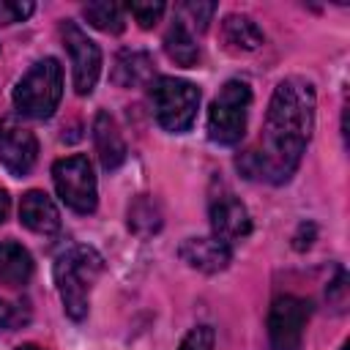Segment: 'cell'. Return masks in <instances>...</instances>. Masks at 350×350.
Returning a JSON list of instances; mask_svg holds the SVG:
<instances>
[{
  "label": "cell",
  "instance_id": "obj_1",
  "mask_svg": "<svg viewBox=\"0 0 350 350\" xmlns=\"http://www.w3.org/2000/svg\"><path fill=\"white\" fill-rule=\"evenodd\" d=\"M314 109V85L306 77H284L273 88V96L268 101L260 142L254 148H246L235 159L238 172L249 180H265L271 186L287 183L301 167V159L312 139Z\"/></svg>",
  "mask_w": 350,
  "mask_h": 350
},
{
  "label": "cell",
  "instance_id": "obj_2",
  "mask_svg": "<svg viewBox=\"0 0 350 350\" xmlns=\"http://www.w3.org/2000/svg\"><path fill=\"white\" fill-rule=\"evenodd\" d=\"M52 273H55V284L63 301V312L74 323H82L90 309L93 284L104 273V257L88 243H77L55 260Z\"/></svg>",
  "mask_w": 350,
  "mask_h": 350
},
{
  "label": "cell",
  "instance_id": "obj_3",
  "mask_svg": "<svg viewBox=\"0 0 350 350\" xmlns=\"http://www.w3.org/2000/svg\"><path fill=\"white\" fill-rule=\"evenodd\" d=\"M63 98V66L55 57L36 60L14 88V107L19 115L46 120Z\"/></svg>",
  "mask_w": 350,
  "mask_h": 350
},
{
  "label": "cell",
  "instance_id": "obj_4",
  "mask_svg": "<svg viewBox=\"0 0 350 350\" xmlns=\"http://www.w3.org/2000/svg\"><path fill=\"white\" fill-rule=\"evenodd\" d=\"M150 107L156 123L170 134H183L191 129L200 109V88L178 77H156L148 85Z\"/></svg>",
  "mask_w": 350,
  "mask_h": 350
},
{
  "label": "cell",
  "instance_id": "obj_5",
  "mask_svg": "<svg viewBox=\"0 0 350 350\" xmlns=\"http://www.w3.org/2000/svg\"><path fill=\"white\" fill-rule=\"evenodd\" d=\"M252 109V88L243 79H227L208 109V137L216 145L232 148L246 134Z\"/></svg>",
  "mask_w": 350,
  "mask_h": 350
},
{
  "label": "cell",
  "instance_id": "obj_6",
  "mask_svg": "<svg viewBox=\"0 0 350 350\" xmlns=\"http://www.w3.org/2000/svg\"><path fill=\"white\" fill-rule=\"evenodd\" d=\"M52 180L57 197L71 208L74 213H93L98 205V189L93 164L85 153H74L66 159H57L52 164Z\"/></svg>",
  "mask_w": 350,
  "mask_h": 350
},
{
  "label": "cell",
  "instance_id": "obj_7",
  "mask_svg": "<svg viewBox=\"0 0 350 350\" xmlns=\"http://www.w3.org/2000/svg\"><path fill=\"white\" fill-rule=\"evenodd\" d=\"M60 38H63V46L71 57L74 90L79 96L93 93V88L98 82V74H101V49H98V44L93 38H88V33L71 19L60 22Z\"/></svg>",
  "mask_w": 350,
  "mask_h": 350
},
{
  "label": "cell",
  "instance_id": "obj_8",
  "mask_svg": "<svg viewBox=\"0 0 350 350\" xmlns=\"http://www.w3.org/2000/svg\"><path fill=\"white\" fill-rule=\"evenodd\" d=\"M309 304L298 295H279L268 309V345L271 350H301Z\"/></svg>",
  "mask_w": 350,
  "mask_h": 350
},
{
  "label": "cell",
  "instance_id": "obj_9",
  "mask_svg": "<svg viewBox=\"0 0 350 350\" xmlns=\"http://www.w3.org/2000/svg\"><path fill=\"white\" fill-rule=\"evenodd\" d=\"M38 161V139L36 134L14 115L0 120V164L14 178H25Z\"/></svg>",
  "mask_w": 350,
  "mask_h": 350
},
{
  "label": "cell",
  "instance_id": "obj_10",
  "mask_svg": "<svg viewBox=\"0 0 350 350\" xmlns=\"http://www.w3.org/2000/svg\"><path fill=\"white\" fill-rule=\"evenodd\" d=\"M208 216H211L213 238H219V241H224L230 246L235 241H243L252 232V216H249L246 205L227 186H219V191L211 194Z\"/></svg>",
  "mask_w": 350,
  "mask_h": 350
},
{
  "label": "cell",
  "instance_id": "obj_11",
  "mask_svg": "<svg viewBox=\"0 0 350 350\" xmlns=\"http://www.w3.org/2000/svg\"><path fill=\"white\" fill-rule=\"evenodd\" d=\"M178 257L189 268H194L200 273H219V271H224L230 265L232 246L219 241V238H213V235H208V238H186L178 246Z\"/></svg>",
  "mask_w": 350,
  "mask_h": 350
},
{
  "label": "cell",
  "instance_id": "obj_12",
  "mask_svg": "<svg viewBox=\"0 0 350 350\" xmlns=\"http://www.w3.org/2000/svg\"><path fill=\"white\" fill-rule=\"evenodd\" d=\"M93 145H96V153H98V161L107 172L118 170L123 161H126V139H123V131L118 126V120L109 115V112H96L93 118Z\"/></svg>",
  "mask_w": 350,
  "mask_h": 350
},
{
  "label": "cell",
  "instance_id": "obj_13",
  "mask_svg": "<svg viewBox=\"0 0 350 350\" xmlns=\"http://www.w3.org/2000/svg\"><path fill=\"white\" fill-rule=\"evenodd\" d=\"M19 221L38 232V235H52L60 230V211L57 205L52 202V197L41 189H30L22 194V202H19Z\"/></svg>",
  "mask_w": 350,
  "mask_h": 350
},
{
  "label": "cell",
  "instance_id": "obj_14",
  "mask_svg": "<svg viewBox=\"0 0 350 350\" xmlns=\"http://www.w3.org/2000/svg\"><path fill=\"white\" fill-rule=\"evenodd\" d=\"M112 85L118 88H142L153 82V57L145 49H120L109 71Z\"/></svg>",
  "mask_w": 350,
  "mask_h": 350
},
{
  "label": "cell",
  "instance_id": "obj_15",
  "mask_svg": "<svg viewBox=\"0 0 350 350\" xmlns=\"http://www.w3.org/2000/svg\"><path fill=\"white\" fill-rule=\"evenodd\" d=\"M33 257L16 241H0V284L8 290H22L33 279Z\"/></svg>",
  "mask_w": 350,
  "mask_h": 350
},
{
  "label": "cell",
  "instance_id": "obj_16",
  "mask_svg": "<svg viewBox=\"0 0 350 350\" xmlns=\"http://www.w3.org/2000/svg\"><path fill=\"white\" fill-rule=\"evenodd\" d=\"M221 41L232 52H254L262 46L265 36L260 25L246 14H227L221 19Z\"/></svg>",
  "mask_w": 350,
  "mask_h": 350
},
{
  "label": "cell",
  "instance_id": "obj_17",
  "mask_svg": "<svg viewBox=\"0 0 350 350\" xmlns=\"http://www.w3.org/2000/svg\"><path fill=\"white\" fill-rule=\"evenodd\" d=\"M126 221H129V230L139 238H150L161 230L164 224V213H161V205L150 197V194H139L129 202V211H126Z\"/></svg>",
  "mask_w": 350,
  "mask_h": 350
},
{
  "label": "cell",
  "instance_id": "obj_18",
  "mask_svg": "<svg viewBox=\"0 0 350 350\" xmlns=\"http://www.w3.org/2000/svg\"><path fill=\"white\" fill-rule=\"evenodd\" d=\"M164 52H167V57H170L172 63H178V66H183V68L197 66V60H200V46H197V41H194L191 30H189L180 19H172L170 30L164 33Z\"/></svg>",
  "mask_w": 350,
  "mask_h": 350
},
{
  "label": "cell",
  "instance_id": "obj_19",
  "mask_svg": "<svg viewBox=\"0 0 350 350\" xmlns=\"http://www.w3.org/2000/svg\"><path fill=\"white\" fill-rule=\"evenodd\" d=\"M82 16L88 19L90 27H96V30H101V33H109V36H118V33H123V27H126L123 5H118V3H107V0L88 3V5L82 8Z\"/></svg>",
  "mask_w": 350,
  "mask_h": 350
},
{
  "label": "cell",
  "instance_id": "obj_20",
  "mask_svg": "<svg viewBox=\"0 0 350 350\" xmlns=\"http://www.w3.org/2000/svg\"><path fill=\"white\" fill-rule=\"evenodd\" d=\"M213 14H216V3H194V0H189V3H180L178 5V11H175V19H180L189 30L191 27H197L200 33L208 27V22L213 19Z\"/></svg>",
  "mask_w": 350,
  "mask_h": 350
},
{
  "label": "cell",
  "instance_id": "obj_21",
  "mask_svg": "<svg viewBox=\"0 0 350 350\" xmlns=\"http://www.w3.org/2000/svg\"><path fill=\"white\" fill-rule=\"evenodd\" d=\"M30 323V306L19 301H0V336Z\"/></svg>",
  "mask_w": 350,
  "mask_h": 350
},
{
  "label": "cell",
  "instance_id": "obj_22",
  "mask_svg": "<svg viewBox=\"0 0 350 350\" xmlns=\"http://www.w3.org/2000/svg\"><path fill=\"white\" fill-rule=\"evenodd\" d=\"M126 11L137 19V25H139L142 30H150V27L161 19V14L167 11V5H164L161 0H150V3H129Z\"/></svg>",
  "mask_w": 350,
  "mask_h": 350
},
{
  "label": "cell",
  "instance_id": "obj_23",
  "mask_svg": "<svg viewBox=\"0 0 350 350\" xmlns=\"http://www.w3.org/2000/svg\"><path fill=\"white\" fill-rule=\"evenodd\" d=\"M213 342H216V334L211 325H194L183 342L178 345V350H213Z\"/></svg>",
  "mask_w": 350,
  "mask_h": 350
},
{
  "label": "cell",
  "instance_id": "obj_24",
  "mask_svg": "<svg viewBox=\"0 0 350 350\" xmlns=\"http://www.w3.org/2000/svg\"><path fill=\"white\" fill-rule=\"evenodd\" d=\"M325 295H328V301H331L339 312L345 309V304H347V273H345V268H336V279L328 284Z\"/></svg>",
  "mask_w": 350,
  "mask_h": 350
},
{
  "label": "cell",
  "instance_id": "obj_25",
  "mask_svg": "<svg viewBox=\"0 0 350 350\" xmlns=\"http://www.w3.org/2000/svg\"><path fill=\"white\" fill-rule=\"evenodd\" d=\"M36 11L33 3H0V22L11 25V22H22Z\"/></svg>",
  "mask_w": 350,
  "mask_h": 350
},
{
  "label": "cell",
  "instance_id": "obj_26",
  "mask_svg": "<svg viewBox=\"0 0 350 350\" xmlns=\"http://www.w3.org/2000/svg\"><path fill=\"white\" fill-rule=\"evenodd\" d=\"M314 238H317L314 221H301L298 230H295V235H293V249H295V252H306V249L314 243Z\"/></svg>",
  "mask_w": 350,
  "mask_h": 350
},
{
  "label": "cell",
  "instance_id": "obj_27",
  "mask_svg": "<svg viewBox=\"0 0 350 350\" xmlns=\"http://www.w3.org/2000/svg\"><path fill=\"white\" fill-rule=\"evenodd\" d=\"M8 208H11V200H8L5 189H0V224H3V221H5V216H8Z\"/></svg>",
  "mask_w": 350,
  "mask_h": 350
},
{
  "label": "cell",
  "instance_id": "obj_28",
  "mask_svg": "<svg viewBox=\"0 0 350 350\" xmlns=\"http://www.w3.org/2000/svg\"><path fill=\"white\" fill-rule=\"evenodd\" d=\"M14 350H44V347H38V345H19V347H14Z\"/></svg>",
  "mask_w": 350,
  "mask_h": 350
},
{
  "label": "cell",
  "instance_id": "obj_29",
  "mask_svg": "<svg viewBox=\"0 0 350 350\" xmlns=\"http://www.w3.org/2000/svg\"><path fill=\"white\" fill-rule=\"evenodd\" d=\"M339 350H350V342H345V345H342V347H339Z\"/></svg>",
  "mask_w": 350,
  "mask_h": 350
}]
</instances>
